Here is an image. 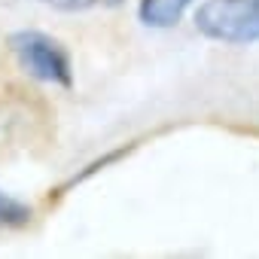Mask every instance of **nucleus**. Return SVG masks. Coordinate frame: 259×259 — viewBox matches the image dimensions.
I'll list each match as a JSON object with an SVG mask.
<instances>
[{
  "mask_svg": "<svg viewBox=\"0 0 259 259\" xmlns=\"http://www.w3.org/2000/svg\"><path fill=\"white\" fill-rule=\"evenodd\" d=\"M195 28L226 46L259 43V0H204L195 13Z\"/></svg>",
  "mask_w": 259,
  "mask_h": 259,
  "instance_id": "f257e3e1",
  "label": "nucleus"
},
{
  "mask_svg": "<svg viewBox=\"0 0 259 259\" xmlns=\"http://www.w3.org/2000/svg\"><path fill=\"white\" fill-rule=\"evenodd\" d=\"M10 49L19 61V67L40 79V82H55V85H70L73 82V70H70V58L61 49L58 40L40 34V31H19L10 37Z\"/></svg>",
  "mask_w": 259,
  "mask_h": 259,
  "instance_id": "f03ea898",
  "label": "nucleus"
},
{
  "mask_svg": "<svg viewBox=\"0 0 259 259\" xmlns=\"http://www.w3.org/2000/svg\"><path fill=\"white\" fill-rule=\"evenodd\" d=\"M195 0H141L138 16L147 28H174Z\"/></svg>",
  "mask_w": 259,
  "mask_h": 259,
  "instance_id": "7ed1b4c3",
  "label": "nucleus"
},
{
  "mask_svg": "<svg viewBox=\"0 0 259 259\" xmlns=\"http://www.w3.org/2000/svg\"><path fill=\"white\" fill-rule=\"evenodd\" d=\"M31 217H34L31 204L0 192V229H22V226L31 223Z\"/></svg>",
  "mask_w": 259,
  "mask_h": 259,
  "instance_id": "20e7f679",
  "label": "nucleus"
},
{
  "mask_svg": "<svg viewBox=\"0 0 259 259\" xmlns=\"http://www.w3.org/2000/svg\"><path fill=\"white\" fill-rule=\"evenodd\" d=\"M46 7H55V10H64V13H82V10H92L98 0H40Z\"/></svg>",
  "mask_w": 259,
  "mask_h": 259,
  "instance_id": "39448f33",
  "label": "nucleus"
}]
</instances>
